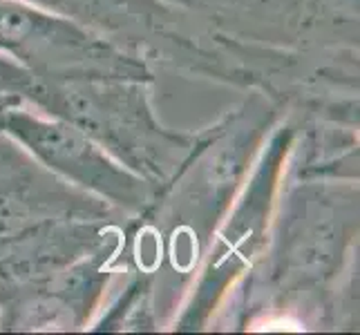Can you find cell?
Segmentation results:
<instances>
[{"mask_svg":"<svg viewBox=\"0 0 360 335\" xmlns=\"http://www.w3.org/2000/svg\"><path fill=\"white\" fill-rule=\"evenodd\" d=\"M16 103H20L18 98H14V96H7V94H0V117H3V112H5L7 107L16 105Z\"/></svg>","mask_w":360,"mask_h":335,"instance_id":"12","label":"cell"},{"mask_svg":"<svg viewBox=\"0 0 360 335\" xmlns=\"http://www.w3.org/2000/svg\"><path fill=\"white\" fill-rule=\"evenodd\" d=\"M287 117L259 92L229 110L195 136V145L168 183L157 190L153 206L128 219V230L148 242H130L134 251H155L150 268L170 262L179 275L193 277L210 235L238 197L266 136Z\"/></svg>","mask_w":360,"mask_h":335,"instance_id":"2","label":"cell"},{"mask_svg":"<svg viewBox=\"0 0 360 335\" xmlns=\"http://www.w3.org/2000/svg\"><path fill=\"white\" fill-rule=\"evenodd\" d=\"M126 226L79 262L41 280L0 284V331H88L126 268Z\"/></svg>","mask_w":360,"mask_h":335,"instance_id":"10","label":"cell"},{"mask_svg":"<svg viewBox=\"0 0 360 335\" xmlns=\"http://www.w3.org/2000/svg\"><path fill=\"white\" fill-rule=\"evenodd\" d=\"M128 52L221 81L217 29L172 0H34Z\"/></svg>","mask_w":360,"mask_h":335,"instance_id":"6","label":"cell"},{"mask_svg":"<svg viewBox=\"0 0 360 335\" xmlns=\"http://www.w3.org/2000/svg\"><path fill=\"white\" fill-rule=\"evenodd\" d=\"M0 52L49 79L155 83L146 58L34 0H0Z\"/></svg>","mask_w":360,"mask_h":335,"instance_id":"7","label":"cell"},{"mask_svg":"<svg viewBox=\"0 0 360 335\" xmlns=\"http://www.w3.org/2000/svg\"><path fill=\"white\" fill-rule=\"evenodd\" d=\"M295 136L297 123L291 117H282L266 136L238 197L210 235L202 262L168 322L170 331L213 329L264 255Z\"/></svg>","mask_w":360,"mask_h":335,"instance_id":"5","label":"cell"},{"mask_svg":"<svg viewBox=\"0 0 360 335\" xmlns=\"http://www.w3.org/2000/svg\"><path fill=\"white\" fill-rule=\"evenodd\" d=\"M123 284L117 295L103 304L88 331H157L159 291L157 272L134 268L126 262Z\"/></svg>","mask_w":360,"mask_h":335,"instance_id":"11","label":"cell"},{"mask_svg":"<svg viewBox=\"0 0 360 335\" xmlns=\"http://www.w3.org/2000/svg\"><path fill=\"white\" fill-rule=\"evenodd\" d=\"M128 219L0 134V284L41 280L79 262Z\"/></svg>","mask_w":360,"mask_h":335,"instance_id":"3","label":"cell"},{"mask_svg":"<svg viewBox=\"0 0 360 335\" xmlns=\"http://www.w3.org/2000/svg\"><path fill=\"white\" fill-rule=\"evenodd\" d=\"M210 27L278 49H358V0H172Z\"/></svg>","mask_w":360,"mask_h":335,"instance_id":"9","label":"cell"},{"mask_svg":"<svg viewBox=\"0 0 360 335\" xmlns=\"http://www.w3.org/2000/svg\"><path fill=\"white\" fill-rule=\"evenodd\" d=\"M231 306L229 329H358V181L284 179L266 251L219 317Z\"/></svg>","mask_w":360,"mask_h":335,"instance_id":"1","label":"cell"},{"mask_svg":"<svg viewBox=\"0 0 360 335\" xmlns=\"http://www.w3.org/2000/svg\"><path fill=\"white\" fill-rule=\"evenodd\" d=\"M0 134L60 181L105 202L126 217L143 215L157 197L150 181L123 166L83 130L27 103L3 112Z\"/></svg>","mask_w":360,"mask_h":335,"instance_id":"8","label":"cell"},{"mask_svg":"<svg viewBox=\"0 0 360 335\" xmlns=\"http://www.w3.org/2000/svg\"><path fill=\"white\" fill-rule=\"evenodd\" d=\"M150 85L128 79H49L0 52V94L83 130L159 190L193 150L197 132H179L159 121Z\"/></svg>","mask_w":360,"mask_h":335,"instance_id":"4","label":"cell"}]
</instances>
